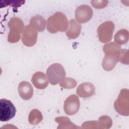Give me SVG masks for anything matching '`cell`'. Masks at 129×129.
Segmentation results:
<instances>
[{"instance_id": "cell-4", "label": "cell", "mask_w": 129, "mask_h": 129, "mask_svg": "<svg viewBox=\"0 0 129 129\" xmlns=\"http://www.w3.org/2000/svg\"><path fill=\"white\" fill-rule=\"evenodd\" d=\"M66 71L63 66L59 63H54L48 67L46 75L49 83L52 85L59 83L66 77Z\"/></svg>"}, {"instance_id": "cell-12", "label": "cell", "mask_w": 129, "mask_h": 129, "mask_svg": "<svg viewBox=\"0 0 129 129\" xmlns=\"http://www.w3.org/2000/svg\"><path fill=\"white\" fill-rule=\"evenodd\" d=\"M31 81L35 88L38 89H44L47 87L49 81L44 73L37 72L33 75Z\"/></svg>"}, {"instance_id": "cell-3", "label": "cell", "mask_w": 129, "mask_h": 129, "mask_svg": "<svg viewBox=\"0 0 129 129\" xmlns=\"http://www.w3.org/2000/svg\"><path fill=\"white\" fill-rule=\"evenodd\" d=\"M10 32L8 36V41L10 43H16L19 41L21 34L24 28L22 20L18 17H13L8 23Z\"/></svg>"}, {"instance_id": "cell-7", "label": "cell", "mask_w": 129, "mask_h": 129, "mask_svg": "<svg viewBox=\"0 0 129 129\" xmlns=\"http://www.w3.org/2000/svg\"><path fill=\"white\" fill-rule=\"evenodd\" d=\"M114 30V23L110 21L103 22L97 29L98 39L102 43H106L111 40Z\"/></svg>"}, {"instance_id": "cell-20", "label": "cell", "mask_w": 129, "mask_h": 129, "mask_svg": "<svg viewBox=\"0 0 129 129\" xmlns=\"http://www.w3.org/2000/svg\"><path fill=\"white\" fill-rule=\"evenodd\" d=\"M98 125L99 128H108L112 125L111 119L107 115H103L99 118Z\"/></svg>"}, {"instance_id": "cell-8", "label": "cell", "mask_w": 129, "mask_h": 129, "mask_svg": "<svg viewBox=\"0 0 129 129\" xmlns=\"http://www.w3.org/2000/svg\"><path fill=\"white\" fill-rule=\"evenodd\" d=\"M38 33L30 25L24 27L22 35V41L27 47H31L35 44L37 40Z\"/></svg>"}, {"instance_id": "cell-14", "label": "cell", "mask_w": 129, "mask_h": 129, "mask_svg": "<svg viewBox=\"0 0 129 129\" xmlns=\"http://www.w3.org/2000/svg\"><path fill=\"white\" fill-rule=\"evenodd\" d=\"M70 28L66 32L67 36L71 39H74L78 37L81 31V25L74 19L70 20Z\"/></svg>"}, {"instance_id": "cell-19", "label": "cell", "mask_w": 129, "mask_h": 129, "mask_svg": "<svg viewBox=\"0 0 129 129\" xmlns=\"http://www.w3.org/2000/svg\"><path fill=\"white\" fill-rule=\"evenodd\" d=\"M59 86L64 89H73L76 87L77 81L71 78H64L59 83Z\"/></svg>"}, {"instance_id": "cell-21", "label": "cell", "mask_w": 129, "mask_h": 129, "mask_svg": "<svg viewBox=\"0 0 129 129\" xmlns=\"http://www.w3.org/2000/svg\"><path fill=\"white\" fill-rule=\"evenodd\" d=\"M128 51L127 50L122 49L119 54V60L123 64H127L128 63Z\"/></svg>"}, {"instance_id": "cell-18", "label": "cell", "mask_w": 129, "mask_h": 129, "mask_svg": "<svg viewBox=\"0 0 129 129\" xmlns=\"http://www.w3.org/2000/svg\"><path fill=\"white\" fill-rule=\"evenodd\" d=\"M55 120L56 122L59 123V126L57 127L58 128H67L66 125H67L68 128H79V127L76 126L75 124L73 123L69 118L66 116H60L56 117L55 118Z\"/></svg>"}, {"instance_id": "cell-13", "label": "cell", "mask_w": 129, "mask_h": 129, "mask_svg": "<svg viewBox=\"0 0 129 129\" xmlns=\"http://www.w3.org/2000/svg\"><path fill=\"white\" fill-rule=\"evenodd\" d=\"M18 92L23 99L27 100L32 97L33 88L30 83L26 81H22L19 84Z\"/></svg>"}, {"instance_id": "cell-5", "label": "cell", "mask_w": 129, "mask_h": 129, "mask_svg": "<svg viewBox=\"0 0 129 129\" xmlns=\"http://www.w3.org/2000/svg\"><path fill=\"white\" fill-rule=\"evenodd\" d=\"M114 107L119 114L123 116L128 115V90L127 89H123L120 90L117 99L114 101Z\"/></svg>"}, {"instance_id": "cell-15", "label": "cell", "mask_w": 129, "mask_h": 129, "mask_svg": "<svg viewBox=\"0 0 129 129\" xmlns=\"http://www.w3.org/2000/svg\"><path fill=\"white\" fill-rule=\"evenodd\" d=\"M30 25L36 31L42 32L45 29L46 20L41 16L35 15L31 18Z\"/></svg>"}, {"instance_id": "cell-16", "label": "cell", "mask_w": 129, "mask_h": 129, "mask_svg": "<svg viewBox=\"0 0 129 129\" xmlns=\"http://www.w3.org/2000/svg\"><path fill=\"white\" fill-rule=\"evenodd\" d=\"M129 33L128 31L122 29L118 31L114 35V41L118 45H123L126 43L128 40Z\"/></svg>"}, {"instance_id": "cell-1", "label": "cell", "mask_w": 129, "mask_h": 129, "mask_svg": "<svg viewBox=\"0 0 129 129\" xmlns=\"http://www.w3.org/2000/svg\"><path fill=\"white\" fill-rule=\"evenodd\" d=\"M103 50L105 55L102 62V67L106 71H111L119 61L121 47L112 42L104 45Z\"/></svg>"}, {"instance_id": "cell-22", "label": "cell", "mask_w": 129, "mask_h": 129, "mask_svg": "<svg viewBox=\"0 0 129 129\" xmlns=\"http://www.w3.org/2000/svg\"><path fill=\"white\" fill-rule=\"evenodd\" d=\"M92 6L96 9H100L105 7L108 3L106 1H92L91 2Z\"/></svg>"}, {"instance_id": "cell-9", "label": "cell", "mask_w": 129, "mask_h": 129, "mask_svg": "<svg viewBox=\"0 0 129 129\" xmlns=\"http://www.w3.org/2000/svg\"><path fill=\"white\" fill-rule=\"evenodd\" d=\"M80 106L79 97L76 95L73 94L67 97L64 101L63 109L67 114L72 115L78 112Z\"/></svg>"}, {"instance_id": "cell-17", "label": "cell", "mask_w": 129, "mask_h": 129, "mask_svg": "<svg viewBox=\"0 0 129 129\" xmlns=\"http://www.w3.org/2000/svg\"><path fill=\"white\" fill-rule=\"evenodd\" d=\"M43 119V116L41 112L37 109L32 110L29 113L28 116L29 122L32 125L39 124Z\"/></svg>"}, {"instance_id": "cell-2", "label": "cell", "mask_w": 129, "mask_h": 129, "mask_svg": "<svg viewBox=\"0 0 129 129\" xmlns=\"http://www.w3.org/2000/svg\"><path fill=\"white\" fill-rule=\"evenodd\" d=\"M46 29L50 33H56L58 31H66L69 22L66 15L61 12H57L48 18Z\"/></svg>"}, {"instance_id": "cell-6", "label": "cell", "mask_w": 129, "mask_h": 129, "mask_svg": "<svg viewBox=\"0 0 129 129\" xmlns=\"http://www.w3.org/2000/svg\"><path fill=\"white\" fill-rule=\"evenodd\" d=\"M16 113V109L11 101L7 99L0 100V120L8 121L13 118Z\"/></svg>"}, {"instance_id": "cell-11", "label": "cell", "mask_w": 129, "mask_h": 129, "mask_svg": "<svg viewBox=\"0 0 129 129\" xmlns=\"http://www.w3.org/2000/svg\"><path fill=\"white\" fill-rule=\"evenodd\" d=\"M76 93L82 98H88L95 93L94 85L90 82H85L80 84L76 90Z\"/></svg>"}, {"instance_id": "cell-10", "label": "cell", "mask_w": 129, "mask_h": 129, "mask_svg": "<svg viewBox=\"0 0 129 129\" xmlns=\"http://www.w3.org/2000/svg\"><path fill=\"white\" fill-rule=\"evenodd\" d=\"M93 14V10L90 6L83 5L79 6L76 9L75 17L77 22L80 23H84L90 20Z\"/></svg>"}]
</instances>
